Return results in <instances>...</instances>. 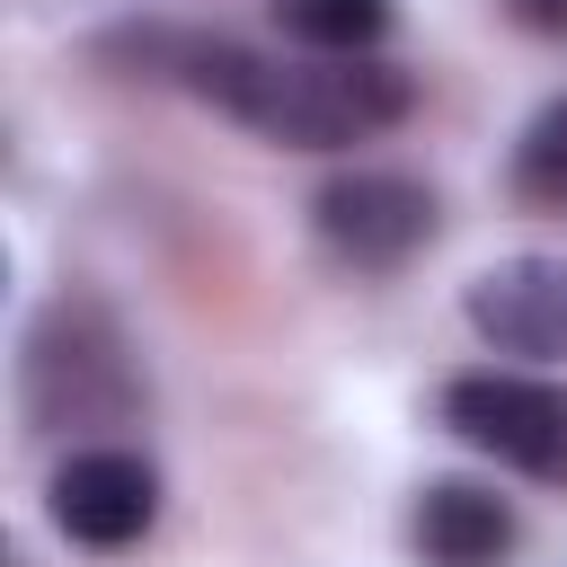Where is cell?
<instances>
[{"instance_id":"1","label":"cell","mask_w":567,"mask_h":567,"mask_svg":"<svg viewBox=\"0 0 567 567\" xmlns=\"http://www.w3.org/2000/svg\"><path fill=\"white\" fill-rule=\"evenodd\" d=\"M186 89L275 151H354L416 106V71L381 53H257L186 44Z\"/></svg>"},{"instance_id":"2","label":"cell","mask_w":567,"mask_h":567,"mask_svg":"<svg viewBox=\"0 0 567 567\" xmlns=\"http://www.w3.org/2000/svg\"><path fill=\"white\" fill-rule=\"evenodd\" d=\"M133 408H142V372H133L124 328L97 301L62 292L27 328V416L62 434V425H124Z\"/></svg>"},{"instance_id":"3","label":"cell","mask_w":567,"mask_h":567,"mask_svg":"<svg viewBox=\"0 0 567 567\" xmlns=\"http://www.w3.org/2000/svg\"><path fill=\"white\" fill-rule=\"evenodd\" d=\"M443 425L470 452H487V461H505L540 487H567V381L558 372H514V363L452 372L443 381Z\"/></svg>"},{"instance_id":"4","label":"cell","mask_w":567,"mask_h":567,"mask_svg":"<svg viewBox=\"0 0 567 567\" xmlns=\"http://www.w3.org/2000/svg\"><path fill=\"white\" fill-rule=\"evenodd\" d=\"M310 221H319V248L354 275H390L408 266L425 239H434V186L408 177V168H346L310 195Z\"/></svg>"},{"instance_id":"5","label":"cell","mask_w":567,"mask_h":567,"mask_svg":"<svg viewBox=\"0 0 567 567\" xmlns=\"http://www.w3.org/2000/svg\"><path fill=\"white\" fill-rule=\"evenodd\" d=\"M44 514H53V532L80 540V549H133V540L159 523V470H151L142 452H124V443H89V452H71V461L53 470Z\"/></svg>"},{"instance_id":"6","label":"cell","mask_w":567,"mask_h":567,"mask_svg":"<svg viewBox=\"0 0 567 567\" xmlns=\"http://www.w3.org/2000/svg\"><path fill=\"white\" fill-rule=\"evenodd\" d=\"M461 310L496 354L558 363L567 354V257H496L487 275H470Z\"/></svg>"},{"instance_id":"7","label":"cell","mask_w":567,"mask_h":567,"mask_svg":"<svg viewBox=\"0 0 567 567\" xmlns=\"http://www.w3.org/2000/svg\"><path fill=\"white\" fill-rule=\"evenodd\" d=\"M408 540H416L425 567H505L514 540H523V523L478 478H425L416 487V514H408Z\"/></svg>"},{"instance_id":"8","label":"cell","mask_w":567,"mask_h":567,"mask_svg":"<svg viewBox=\"0 0 567 567\" xmlns=\"http://www.w3.org/2000/svg\"><path fill=\"white\" fill-rule=\"evenodd\" d=\"M275 27L301 53H381L399 27V0H275Z\"/></svg>"},{"instance_id":"9","label":"cell","mask_w":567,"mask_h":567,"mask_svg":"<svg viewBox=\"0 0 567 567\" xmlns=\"http://www.w3.org/2000/svg\"><path fill=\"white\" fill-rule=\"evenodd\" d=\"M514 195L532 213H558L567 221V97H549L523 124V142H514Z\"/></svg>"},{"instance_id":"10","label":"cell","mask_w":567,"mask_h":567,"mask_svg":"<svg viewBox=\"0 0 567 567\" xmlns=\"http://www.w3.org/2000/svg\"><path fill=\"white\" fill-rule=\"evenodd\" d=\"M514 9V27H532V35H567V0H505Z\"/></svg>"}]
</instances>
